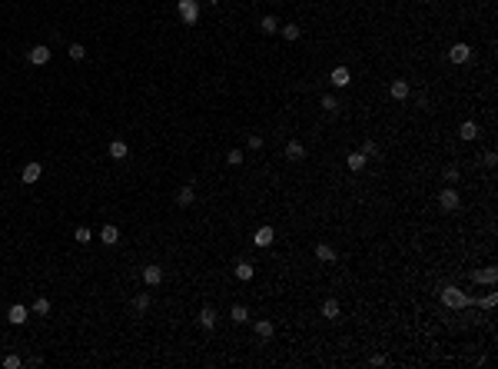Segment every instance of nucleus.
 Listing matches in <instances>:
<instances>
[{
    "label": "nucleus",
    "mask_w": 498,
    "mask_h": 369,
    "mask_svg": "<svg viewBox=\"0 0 498 369\" xmlns=\"http://www.w3.org/2000/svg\"><path fill=\"white\" fill-rule=\"evenodd\" d=\"M442 303L449 306V309H465V306H472L475 299L468 296V293H462L459 286H445L442 289Z\"/></svg>",
    "instance_id": "1"
},
{
    "label": "nucleus",
    "mask_w": 498,
    "mask_h": 369,
    "mask_svg": "<svg viewBox=\"0 0 498 369\" xmlns=\"http://www.w3.org/2000/svg\"><path fill=\"white\" fill-rule=\"evenodd\" d=\"M176 10H180V20L186 27H193L199 20V0H176Z\"/></svg>",
    "instance_id": "2"
},
{
    "label": "nucleus",
    "mask_w": 498,
    "mask_h": 369,
    "mask_svg": "<svg viewBox=\"0 0 498 369\" xmlns=\"http://www.w3.org/2000/svg\"><path fill=\"white\" fill-rule=\"evenodd\" d=\"M438 206L442 209H459V190H455V186H445L442 193H438Z\"/></svg>",
    "instance_id": "3"
},
{
    "label": "nucleus",
    "mask_w": 498,
    "mask_h": 369,
    "mask_svg": "<svg viewBox=\"0 0 498 369\" xmlns=\"http://www.w3.org/2000/svg\"><path fill=\"white\" fill-rule=\"evenodd\" d=\"M272 240H276V230H272V226H259V230L253 233V243H256L259 249L272 246Z\"/></svg>",
    "instance_id": "4"
},
{
    "label": "nucleus",
    "mask_w": 498,
    "mask_h": 369,
    "mask_svg": "<svg viewBox=\"0 0 498 369\" xmlns=\"http://www.w3.org/2000/svg\"><path fill=\"white\" fill-rule=\"evenodd\" d=\"M143 283H146V286H159V283H163V266H156V263L143 266Z\"/></svg>",
    "instance_id": "5"
},
{
    "label": "nucleus",
    "mask_w": 498,
    "mask_h": 369,
    "mask_svg": "<svg viewBox=\"0 0 498 369\" xmlns=\"http://www.w3.org/2000/svg\"><path fill=\"white\" fill-rule=\"evenodd\" d=\"M27 60H30L33 67H43V64H50V47H43V43H37V47L27 54Z\"/></svg>",
    "instance_id": "6"
},
{
    "label": "nucleus",
    "mask_w": 498,
    "mask_h": 369,
    "mask_svg": "<svg viewBox=\"0 0 498 369\" xmlns=\"http://www.w3.org/2000/svg\"><path fill=\"white\" fill-rule=\"evenodd\" d=\"M468 57H472V47H468V43H452V50H449L452 64H465Z\"/></svg>",
    "instance_id": "7"
},
{
    "label": "nucleus",
    "mask_w": 498,
    "mask_h": 369,
    "mask_svg": "<svg viewBox=\"0 0 498 369\" xmlns=\"http://www.w3.org/2000/svg\"><path fill=\"white\" fill-rule=\"evenodd\" d=\"M40 177H43V167H40L37 160H30V163L24 167V173H20V180H24V183H37Z\"/></svg>",
    "instance_id": "8"
},
{
    "label": "nucleus",
    "mask_w": 498,
    "mask_h": 369,
    "mask_svg": "<svg viewBox=\"0 0 498 369\" xmlns=\"http://www.w3.org/2000/svg\"><path fill=\"white\" fill-rule=\"evenodd\" d=\"M286 160H293V163L306 160V146H302L299 140H289V143H286Z\"/></svg>",
    "instance_id": "9"
},
{
    "label": "nucleus",
    "mask_w": 498,
    "mask_h": 369,
    "mask_svg": "<svg viewBox=\"0 0 498 369\" xmlns=\"http://www.w3.org/2000/svg\"><path fill=\"white\" fill-rule=\"evenodd\" d=\"M365 163H369V156H365L362 150H356V153H349V156H346V167L352 170V173H359V170H365Z\"/></svg>",
    "instance_id": "10"
},
{
    "label": "nucleus",
    "mask_w": 498,
    "mask_h": 369,
    "mask_svg": "<svg viewBox=\"0 0 498 369\" xmlns=\"http://www.w3.org/2000/svg\"><path fill=\"white\" fill-rule=\"evenodd\" d=\"M472 280H475V283H485V286H491V283L498 280V270H495V266H485V270H475V273H472Z\"/></svg>",
    "instance_id": "11"
},
{
    "label": "nucleus",
    "mask_w": 498,
    "mask_h": 369,
    "mask_svg": "<svg viewBox=\"0 0 498 369\" xmlns=\"http://www.w3.org/2000/svg\"><path fill=\"white\" fill-rule=\"evenodd\" d=\"M7 320L14 323V326H24V323H27V306H24V303H14V306L7 309Z\"/></svg>",
    "instance_id": "12"
},
{
    "label": "nucleus",
    "mask_w": 498,
    "mask_h": 369,
    "mask_svg": "<svg viewBox=\"0 0 498 369\" xmlns=\"http://www.w3.org/2000/svg\"><path fill=\"white\" fill-rule=\"evenodd\" d=\"M329 80H332V87H349V83H352V73H349V67H336Z\"/></svg>",
    "instance_id": "13"
},
{
    "label": "nucleus",
    "mask_w": 498,
    "mask_h": 369,
    "mask_svg": "<svg viewBox=\"0 0 498 369\" xmlns=\"http://www.w3.org/2000/svg\"><path fill=\"white\" fill-rule=\"evenodd\" d=\"M106 153H110V160H127V153H130V146L123 143V140H113L110 146H106Z\"/></svg>",
    "instance_id": "14"
},
{
    "label": "nucleus",
    "mask_w": 498,
    "mask_h": 369,
    "mask_svg": "<svg viewBox=\"0 0 498 369\" xmlns=\"http://www.w3.org/2000/svg\"><path fill=\"white\" fill-rule=\"evenodd\" d=\"M233 273H236V280L249 283V280H253V273H256V270H253V263H246V259H239V263H236V270H233Z\"/></svg>",
    "instance_id": "15"
},
{
    "label": "nucleus",
    "mask_w": 498,
    "mask_h": 369,
    "mask_svg": "<svg viewBox=\"0 0 498 369\" xmlns=\"http://www.w3.org/2000/svg\"><path fill=\"white\" fill-rule=\"evenodd\" d=\"M100 240L106 243V246H113V243H120V230H117L113 223H106V226L100 230Z\"/></svg>",
    "instance_id": "16"
},
{
    "label": "nucleus",
    "mask_w": 498,
    "mask_h": 369,
    "mask_svg": "<svg viewBox=\"0 0 498 369\" xmlns=\"http://www.w3.org/2000/svg\"><path fill=\"white\" fill-rule=\"evenodd\" d=\"M319 313L325 316V320H336V316L342 313V306H339V299H325L322 303V309H319Z\"/></svg>",
    "instance_id": "17"
},
{
    "label": "nucleus",
    "mask_w": 498,
    "mask_h": 369,
    "mask_svg": "<svg viewBox=\"0 0 498 369\" xmlns=\"http://www.w3.org/2000/svg\"><path fill=\"white\" fill-rule=\"evenodd\" d=\"M316 259H322V263H336V249H332L329 243H319L316 246Z\"/></svg>",
    "instance_id": "18"
},
{
    "label": "nucleus",
    "mask_w": 498,
    "mask_h": 369,
    "mask_svg": "<svg viewBox=\"0 0 498 369\" xmlns=\"http://www.w3.org/2000/svg\"><path fill=\"white\" fill-rule=\"evenodd\" d=\"M459 137H462V140H475V137H478V123H475V120H465V123L459 127Z\"/></svg>",
    "instance_id": "19"
},
{
    "label": "nucleus",
    "mask_w": 498,
    "mask_h": 369,
    "mask_svg": "<svg viewBox=\"0 0 498 369\" xmlns=\"http://www.w3.org/2000/svg\"><path fill=\"white\" fill-rule=\"evenodd\" d=\"M389 93L396 96V100H405V96H409V80H392Z\"/></svg>",
    "instance_id": "20"
},
{
    "label": "nucleus",
    "mask_w": 498,
    "mask_h": 369,
    "mask_svg": "<svg viewBox=\"0 0 498 369\" xmlns=\"http://www.w3.org/2000/svg\"><path fill=\"white\" fill-rule=\"evenodd\" d=\"M199 326H203V329H213L216 326V309H213V306H206L203 313H199Z\"/></svg>",
    "instance_id": "21"
},
{
    "label": "nucleus",
    "mask_w": 498,
    "mask_h": 369,
    "mask_svg": "<svg viewBox=\"0 0 498 369\" xmlns=\"http://www.w3.org/2000/svg\"><path fill=\"white\" fill-rule=\"evenodd\" d=\"M272 333H276V326H272V320H256V336L269 339Z\"/></svg>",
    "instance_id": "22"
},
{
    "label": "nucleus",
    "mask_w": 498,
    "mask_h": 369,
    "mask_svg": "<svg viewBox=\"0 0 498 369\" xmlns=\"http://www.w3.org/2000/svg\"><path fill=\"white\" fill-rule=\"evenodd\" d=\"M193 200H196V190H193V186H183V190L176 193V203H180V206H190Z\"/></svg>",
    "instance_id": "23"
},
{
    "label": "nucleus",
    "mask_w": 498,
    "mask_h": 369,
    "mask_svg": "<svg viewBox=\"0 0 498 369\" xmlns=\"http://www.w3.org/2000/svg\"><path fill=\"white\" fill-rule=\"evenodd\" d=\"M230 316H233V323H239V326H243V323H249V309H246V306H233L230 309Z\"/></svg>",
    "instance_id": "24"
},
{
    "label": "nucleus",
    "mask_w": 498,
    "mask_h": 369,
    "mask_svg": "<svg viewBox=\"0 0 498 369\" xmlns=\"http://www.w3.org/2000/svg\"><path fill=\"white\" fill-rule=\"evenodd\" d=\"M133 309L136 313H146V309H150V296H146V293H136L133 296Z\"/></svg>",
    "instance_id": "25"
},
{
    "label": "nucleus",
    "mask_w": 498,
    "mask_h": 369,
    "mask_svg": "<svg viewBox=\"0 0 498 369\" xmlns=\"http://www.w3.org/2000/svg\"><path fill=\"white\" fill-rule=\"evenodd\" d=\"M276 30H279L276 17H262V33H276Z\"/></svg>",
    "instance_id": "26"
},
{
    "label": "nucleus",
    "mask_w": 498,
    "mask_h": 369,
    "mask_svg": "<svg viewBox=\"0 0 498 369\" xmlns=\"http://www.w3.org/2000/svg\"><path fill=\"white\" fill-rule=\"evenodd\" d=\"M299 33H302V30H299L296 24H286V27H283V37H286V40H299Z\"/></svg>",
    "instance_id": "27"
},
{
    "label": "nucleus",
    "mask_w": 498,
    "mask_h": 369,
    "mask_svg": "<svg viewBox=\"0 0 498 369\" xmlns=\"http://www.w3.org/2000/svg\"><path fill=\"white\" fill-rule=\"evenodd\" d=\"M33 313H37V316H47V313H50V299H43V296H40L37 303H33Z\"/></svg>",
    "instance_id": "28"
},
{
    "label": "nucleus",
    "mask_w": 498,
    "mask_h": 369,
    "mask_svg": "<svg viewBox=\"0 0 498 369\" xmlns=\"http://www.w3.org/2000/svg\"><path fill=\"white\" fill-rule=\"evenodd\" d=\"M322 110L336 113V110H339V100H336V96H332V93H325V96H322Z\"/></svg>",
    "instance_id": "29"
},
{
    "label": "nucleus",
    "mask_w": 498,
    "mask_h": 369,
    "mask_svg": "<svg viewBox=\"0 0 498 369\" xmlns=\"http://www.w3.org/2000/svg\"><path fill=\"white\" fill-rule=\"evenodd\" d=\"M83 57H87V50H83V43H70V60H83Z\"/></svg>",
    "instance_id": "30"
},
{
    "label": "nucleus",
    "mask_w": 498,
    "mask_h": 369,
    "mask_svg": "<svg viewBox=\"0 0 498 369\" xmlns=\"http://www.w3.org/2000/svg\"><path fill=\"white\" fill-rule=\"evenodd\" d=\"M20 366H24V359H20V356H14V353L4 356V369H20Z\"/></svg>",
    "instance_id": "31"
},
{
    "label": "nucleus",
    "mask_w": 498,
    "mask_h": 369,
    "mask_svg": "<svg viewBox=\"0 0 498 369\" xmlns=\"http://www.w3.org/2000/svg\"><path fill=\"white\" fill-rule=\"evenodd\" d=\"M73 240H77V243H90V226H77Z\"/></svg>",
    "instance_id": "32"
},
{
    "label": "nucleus",
    "mask_w": 498,
    "mask_h": 369,
    "mask_svg": "<svg viewBox=\"0 0 498 369\" xmlns=\"http://www.w3.org/2000/svg\"><path fill=\"white\" fill-rule=\"evenodd\" d=\"M226 163H230V167H239V163H243V153H239V150H230V153H226Z\"/></svg>",
    "instance_id": "33"
},
{
    "label": "nucleus",
    "mask_w": 498,
    "mask_h": 369,
    "mask_svg": "<svg viewBox=\"0 0 498 369\" xmlns=\"http://www.w3.org/2000/svg\"><path fill=\"white\" fill-rule=\"evenodd\" d=\"M445 180H449V183H459V167H455V163L445 167Z\"/></svg>",
    "instance_id": "34"
},
{
    "label": "nucleus",
    "mask_w": 498,
    "mask_h": 369,
    "mask_svg": "<svg viewBox=\"0 0 498 369\" xmlns=\"http://www.w3.org/2000/svg\"><path fill=\"white\" fill-rule=\"evenodd\" d=\"M362 153H365V156H375V153H379L375 140H365V143H362Z\"/></svg>",
    "instance_id": "35"
},
{
    "label": "nucleus",
    "mask_w": 498,
    "mask_h": 369,
    "mask_svg": "<svg viewBox=\"0 0 498 369\" xmlns=\"http://www.w3.org/2000/svg\"><path fill=\"white\" fill-rule=\"evenodd\" d=\"M495 303H498V296H495V293H488V296H482V306H485V309H495Z\"/></svg>",
    "instance_id": "36"
},
{
    "label": "nucleus",
    "mask_w": 498,
    "mask_h": 369,
    "mask_svg": "<svg viewBox=\"0 0 498 369\" xmlns=\"http://www.w3.org/2000/svg\"><path fill=\"white\" fill-rule=\"evenodd\" d=\"M249 146H253V150H262V137H259V133H253V137H249Z\"/></svg>",
    "instance_id": "37"
},
{
    "label": "nucleus",
    "mask_w": 498,
    "mask_h": 369,
    "mask_svg": "<svg viewBox=\"0 0 498 369\" xmlns=\"http://www.w3.org/2000/svg\"><path fill=\"white\" fill-rule=\"evenodd\" d=\"M213 4H216V0H213Z\"/></svg>",
    "instance_id": "38"
}]
</instances>
